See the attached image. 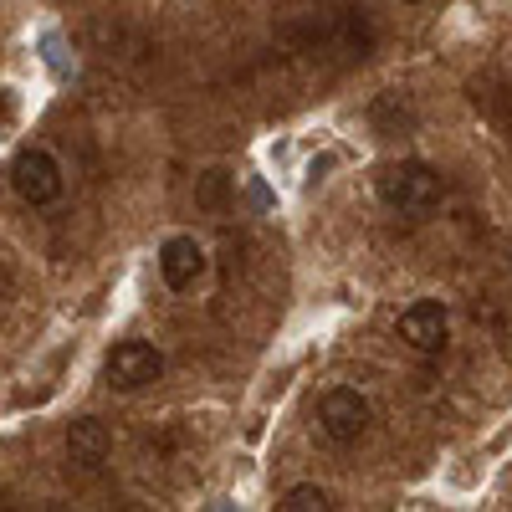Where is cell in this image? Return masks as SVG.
<instances>
[{
  "label": "cell",
  "mask_w": 512,
  "mask_h": 512,
  "mask_svg": "<svg viewBox=\"0 0 512 512\" xmlns=\"http://www.w3.org/2000/svg\"><path fill=\"white\" fill-rule=\"evenodd\" d=\"M374 190H379V205L384 210L420 221V216H431V210L446 200V175H441L436 164H425V159H400V164H384L379 169Z\"/></svg>",
  "instance_id": "obj_1"
},
{
  "label": "cell",
  "mask_w": 512,
  "mask_h": 512,
  "mask_svg": "<svg viewBox=\"0 0 512 512\" xmlns=\"http://www.w3.org/2000/svg\"><path fill=\"white\" fill-rule=\"evenodd\" d=\"M11 190H16V200H21V205H31V210L57 205V200H62V190H67L62 159H57L52 149H41V144H26V149L11 159Z\"/></svg>",
  "instance_id": "obj_2"
},
{
  "label": "cell",
  "mask_w": 512,
  "mask_h": 512,
  "mask_svg": "<svg viewBox=\"0 0 512 512\" xmlns=\"http://www.w3.org/2000/svg\"><path fill=\"white\" fill-rule=\"evenodd\" d=\"M103 379L118 395H139V390H149V384L164 379V354L149 344V338H123V344H113L108 359H103Z\"/></svg>",
  "instance_id": "obj_3"
},
{
  "label": "cell",
  "mask_w": 512,
  "mask_h": 512,
  "mask_svg": "<svg viewBox=\"0 0 512 512\" xmlns=\"http://www.w3.org/2000/svg\"><path fill=\"white\" fill-rule=\"evenodd\" d=\"M369 420H374V410L354 384H333V390L318 400V431L333 446H359L369 436Z\"/></svg>",
  "instance_id": "obj_4"
},
{
  "label": "cell",
  "mask_w": 512,
  "mask_h": 512,
  "mask_svg": "<svg viewBox=\"0 0 512 512\" xmlns=\"http://www.w3.org/2000/svg\"><path fill=\"white\" fill-rule=\"evenodd\" d=\"M395 333H400L405 349H415V354L431 359V354L446 349V338H451V313H446V303H436V297H420V303H410V308L400 313Z\"/></svg>",
  "instance_id": "obj_5"
},
{
  "label": "cell",
  "mask_w": 512,
  "mask_h": 512,
  "mask_svg": "<svg viewBox=\"0 0 512 512\" xmlns=\"http://www.w3.org/2000/svg\"><path fill=\"white\" fill-rule=\"evenodd\" d=\"M108 456H113V436L98 415H82L67 425V466L77 477H98L108 466Z\"/></svg>",
  "instance_id": "obj_6"
},
{
  "label": "cell",
  "mask_w": 512,
  "mask_h": 512,
  "mask_svg": "<svg viewBox=\"0 0 512 512\" xmlns=\"http://www.w3.org/2000/svg\"><path fill=\"white\" fill-rule=\"evenodd\" d=\"M205 246L195 241V236H164V246H159V277H164V287L169 292H190L200 277H205Z\"/></svg>",
  "instance_id": "obj_7"
},
{
  "label": "cell",
  "mask_w": 512,
  "mask_h": 512,
  "mask_svg": "<svg viewBox=\"0 0 512 512\" xmlns=\"http://www.w3.org/2000/svg\"><path fill=\"white\" fill-rule=\"evenodd\" d=\"M282 512H328L333 502H328V492L323 487H313V482H297V487H287L282 492V502H277Z\"/></svg>",
  "instance_id": "obj_8"
},
{
  "label": "cell",
  "mask_w": 512,
  "mask_h": 512,
  "mask_svg": "<svg viewBox=\"0 0 512 512\" xmlns=\"http://www.w3.org/2000/svg\"><path fill=\"white\" fill-rule=\"evenodd\" d=\"M400 6H420V0H400Z\"/></svg>",
  "instance_id": "obj_9"
}]
</instances>
